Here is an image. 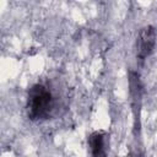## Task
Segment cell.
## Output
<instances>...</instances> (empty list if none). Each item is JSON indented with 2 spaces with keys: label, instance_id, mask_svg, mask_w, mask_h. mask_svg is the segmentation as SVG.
Masks as SVG:
<instances>
[{
  "label": "cell",
  "instance_id": "1",
  "mask_svg": "<svg viewBox=\"0 0 157 157\" xmlns=\"http://www.w3.org/2000/svg\"><path fill=\"white\" fill-rule=\"evenodd\" d=\"M53 98L49 90L43 85H33L28 91L27 113L31 120L47 119L50 114Z\"/></svg>",
  "mask_w": 157,
  "mask_h": 157
},
{
  "label": "cell",
  "instance_id": "2",
  "mask_svg": "<svg viewBox=\"0 0 157 157\" xmlns=\"http://www.w3.org/2000/svg\"><path fill=\"white\" fill-rule=\"evenodd\" d=\"M156 44V31L152 26H146L144 27L137 36V42H136V53L137 58L142 61L145 60L153 50Z\"/></svg>",
  "mask_w": 157,
  "mask_h": 157
},
{
  "label": "cell",
  "instance_id": "3",
  "mask_svg": "<svg viewBox=\"0 0 157 157\" xmlns=\"http://www.w3.org/2000/svg\"><path fill=\"white\" fill-rule=\"evenodd\" d=\"M105 144H104V134L101 131H96L90 136V147L93 157H105Z\"/></svg>",
  "mask_w": 157,
  "mask_h": 157
}]
</instances>
